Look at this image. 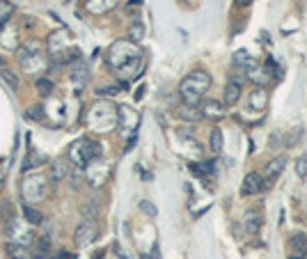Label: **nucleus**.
Listing matches in <instances>:
<instances>
[{
    "label": "nucleus",
    "instance_id": "f3484780",
    "mask_svg": "<svg viewBox=\"0 0 307 259\" xmlns=\"http://www.w3.org/2000/svg\"><path fill=\"white\" fill-rule=\"evenodd\" d=\"M85 7L92 12V14H105V12L117 7V0H87Z\"/></svg>",
    "mask_w": 307,
    "mask_h": 259
},
{
    "label": "nucleus",
    "instance_id": "7c9ffc66",
    "mask_svg": "<svg viewBox=\"0 0 307 259\" xmlns=\"http://www.w3.org/2000/svg\"><path fill=\"white\" fill-rule=\"evenodd\" d=\"M247 62H250V55H247L245 51H238L236 55H234V67H243V69H245Z\"/></svg>",
    "mask_w": 307,
    "mask_h": 259
},
{
    "label": "nucleus",
    "instance_id": "6e6552de",
    "mask_svg": "<svg viewBox=\"0 0 307 259\" xmlns=\"http://www.w3.org/2000/svg\"><path fill=\"white\" fill-rule=\"evenodd\" d=\"M137 124H140V115H137L133 108L128 106H122L117 112V129L122 131V135H135L137 131Z\"/></svg>",
    "mask_w": 307,
    "mask_h": 259
},
{
    "label": "nucleus",
    "instance_id": "f257e3e1",
    "mask_svg": "<svg viewBox=\"0 0 307 259\" xmlns=\"http://www.w3.org/2000/svg\"><path fill=\"white\" fill-rule=\"evenodd\" d=\"M108 65L122 80H135L145 71V53L131 39H119L108 48Z\"/></svg>",
    "mask_w": 307,
    "mask_h": 259
},
{
    "label": "nucleus",
    "instance_id": "b1692460",
    "mask_svg": "<svg viewBox=\"0 0 307 259\" xmlns=\"http://www.w3.org/2000/svg\"><path fill=\"white\" fill-rule=\"evenodd\" d=\"M46 158L44 156H37L35 152H27V158L25 161H23V170H32V167H37V165H41V163H44Z\"/></svg>",
    "mask_w": 307,
    "mask_h": 259
},
{
    "label": "nucleus",
    "instance_id": "423d86ee",
    "mask_svg": "<svg viewBox=\"0 0 307 259\" xmlns=\"http://www.w3.org/2000/svg\"><path fill=\"white\" fill-rule=\"evenodd\" d=\"M21 195L25 202L30 204H39L46 199L48 195V179L44 175H27L21 181Z\"/></svg>",
    "mask_w": 307,
    "mask_h": 259
},
{
    "label": "nucleus",
    "instance_id": "39448f33",
    "mask_svg": "<svg viewBox=\"0 0 307 259\" xmlns=\"http://www.w3.org/2000/svg\"><path fill=\"white\" fill-rule=\"evenodd\" d=\"M18 51V62L27 74H41L46 69L44 55H41V46L37 42H25L16 48Z\"/></svg>",
    "mask_w": 307,
    "mask_h": 259
},
{
    "label": "nucleus",
    "instance_id": "2f4dec72",
    "mask_svg": "<svg viewBox=\"0 0 307 259\" xmlns=\"http://www.w3.org/2000/svg\"><path fill=\"white\" fill-rule=\"evenodd\" d=\"M3 76H5V80H7V83L12 85L14 90L18 88V80H16V76H14V74H12V71H9V69H5V65H3Z\"/></svg>",
    "mask_w": 307,
    "mask_h": 259
},
{
    "label": "nucleus",
    "instance_id": "ddd939ff",
    "mask_svg": "<svg viewBox=\"0 0 307 259\" xmlns=\"http://www.w3.org/2000/svg\"><path fill=\"white\" fill-rule=\"evenodd\" d=\"M202 115L209 117V120H222L227 115V106L218 99H209V101H202Z\"/></svg>",
    "mask_w": 307,
    "mask_h": 259
},
{
    "label": "nucleus",
    "instance_id": "ea45409f",
    "mask_svg": "<svg viewBox=\"0 0 307 259\" xmlns=\"http://www.w3.org/2000/svg\"><path fill=\"white\" fill-rule=\"evenodd\" d=\"M142 259H151V257H149V254H142Z\"/></svg>",
    "mask_w": 307,
    "mask_h": 259
},
{
    "label": "nucleus",
    "instance_id": "393cba45",
    "mask_svg": "<svg viewBox=\"0 0 307 259\" xmlns=\"http://www.w3.org/2000/svg\"><path fill=\"white\" fill-rule=\"evenodd\" d=\"M69 172V167H67V163L60 158V161H55V165H53V172H50V179H55V181H60L64 175Z\"/></svg>",
    "mask_w": 307,
    "mask_h": 259
},
{
    "label": "nucleus",
    "instance_id": "1a4fd4ad",
    "mask_svg": "<svg viewBox=\"0 0 307 259\" xmlns=\"http://www.w3.org/2000/svg\"><path fill=\"white\" fill-rule=\"evenodd\" d=\"M96 234H99L96 220H92V218H85V220H82L80 225L76 227V232H73V241H76L78 248H85V245H90L92 241L96 239Z\"/></svg>",
    "mask_w": 307,
    "mask_h": 259
},
{
    "label": "nucleus",
    "instance_id": "0eeeda50",
    "mask_svg": "<svg viewBox=\"0 0 307 259\" xmlns=\"http://www.w3.org/2000/svg\"><path fill=\"white\" fill-rule=\"evenodd\" d=\"M7 236L9 243H18V245H30L35 241V229H32L30 222L25 220H12L7 225Z\"/></svg>",
    "mask_w": 307,
    "mask_h": 259
},
{
    "label": "nucleus",
    "instance_id": "72a5a7b5",
    "mask_svg": "<svg viewBox=\"0 0 307 259\" xmlns=\"http://www.w3.org/2000/svg\"><path fill=\"white\" fill-rule=\"evenodd\" d=\"M27 117H30V120H37V122H41V120H44V108H41V106H37V108H30V115H27Z\"/></svg>",
    "mask_w": 307,
    "mask_h": 259
},
{
    "label": "nucleus",
    "instance_id": "7ed1b4c3",
    "mask_svg": "<svg viewBox=\"0 0 307 259\" xmlns=\"http://www.w3.org/2000/svg\"><path fill=\"white\" fill-rule=\"evenodd\" d=\"M85 122L96 133H108V131H113L115 126H117V110H115L108 101H96L94 106L87 110Z\"/></svg>",
    "mask_w": 307,
    "mask_h": 259
},
{
    "label": "nucleus",
    "instance_id": "bb28decb",
    "mask_svg": "<svg viewBox=\"0 0 307 259\" xmlns=\"http://www.w3.org/2000/svg\"><path fill=\"white\" fill-rule=\"evenodd\" d=\"M179 117H181V120L197 122V120L202 117V112H197V108H188V106H183V108H179Z\"/></svg>",
    "mask_w": 307,
    "mask_h": 259
},
{
    "label": "nucleus",
    "instance_id": "2eb2a0df",
    "mask_svg": "<svg viewBox=\"0 0 307 259\" xmlns=\"http://www.w3.org/2000/svg\"><path fill=\"white\" fill-rule=\"evenodd\" d=\"M284 163H287V161H284V156H277V158H273V161L266 165V170H264V188H268V186L273 184L280 175H282Z\"/></svg>",
    "mask_w": 307,
    "mask_h": 259
},
{
    "label": "nucleus",
    "instance_id": "f8f14e48",
    "mask_svg": "<svg viewBox=\"0 0 307 259\" xmlns=\"http://www.w3.org/2000/svg\"><path fill=\"white\" fill-rule=\"evenodd\" d=\"M241 92H243V78L241 76H232L225 85V99L222 103L225 106H234V103L241 99Z\"/></svg>",
    "mask_w": 307,
    "mask_h": 259
},
{
    "label": "nucleus",
    "instance_id": "4be33fe9",
    "mask_svg": "<svg viewBox=\"0 0 307 259\" xmlns=\"http://www.w3.org/2000/svg\"><path fill=\"white\" fill-rule=\"evenodd\" d=\"M209 149L213 156H218L222 152V131L220 129H211V142H209Z\"/></svg>",
    "mask_w": 307,
    "mask_h": 259
},
{
    "label": "nucleus",
    "instance_id": "473e14b6",
    "mask_svg": "<svg viewBox=\"0 0 307 259\" xmlns=\"http://www.w3.org/2000/svg\"><path fill=\"white\" fill-rule=\"evenodd\" d=\"M140 209L147 213V216H151V218H154L156 213H158V211H156V207H154V204H151V202H147V199H145V202H140Z\"/></svg>",
    "mask_w": 307,
    "mask_h": 259
},
{
    "label": "nucleus",
    "instance_id": "cd10ccee",
    "mask_svg": "<svg viewBox=\"0 0 307 259\" xmlns=\"http://www.w3.org/2000/svg\"><path fill=\"white\" fill-rule=\"evenodd\" d=\"M142 37H145V25H142L140 21H135V23L131 25V33H128V39H131V42H140Z\"/></svg>",
    "mask_w": 307,
    "mask_h": 259
},
{
    "label": "nucleus",
    "instance_id": "5701e85b",
    "mask_svg": "<svg viewBox=\"0 0 307 259\" xmlns=\"http://www.w3.org/2000/svg\"><path fill=\"white\" fill-rule=\"evenodd\" d=\"M305 248H307V236L302 234V232L293 234V236H291V250H293V254L305 252Z\"/></svg>",
    "mask_w": 307,
    "mask_h": 259
},
{
    "label": "nucleus",
    "instance_id": "a211bd4d",
    "mask_svg": "<svg viewBox=\"0 0 307 259\" xmlns=\"http://www.w3.org/2000/svg\"><path fill=\"white\" fill-rule=\"evenodd\" d=\"M247 103H250L252 110H264L266 103H268V94H266V90L257 88L255 92H252L250 97H247Z\"/></svg>",
    "mask_w": 307,
    "mask_h": 259
},
{
    "label": "nucleus",
    "instance_id": "4c0bfd02",
    "mask_svg": "<svg viewBox=\"0 0 307 259\" xmlns=\"http://www.w3.org/2000/svg\"><path fill=\"white\" fill-rule=\"evenodd\" d=\"M3 184H5V177H3V172H0V190H3Z\"/></svg>",
    "mask_w": 307,
    "mask_h": 259
},
{
    "label": "nucleus",
    "instance_id": "aec40b11",
    "mask_svg": "<svg viewBox=\"0 0 307 259\" xmlns=\"http://www.w3.org/2000/svg\"><path fill=\"white\" fill-rule=\"evenodd\" d=\"M259 225H261V218L259 213H245V218H243V227H245L247 234H257L259 232Z\"/></svg>",
    "mask_w": 307,
    "mask_h": 259
},
{
    "label": "nucleus",
    "instance_id": "f704fd0d",
    "mask_svg": "<svg viewBox=\"0 0 307 259\" xmlns=\"http://www.w3.org/2000/svg\"><path fill=\"white\" fill-rule=\"evenodd\" d=\"M119 88H101L99 94H103V97H113V94H117Z\"/></svg>",
    "mask_w": 307,
    "mask_h": 259
},
{
    "label": "nucleus",
    "instance_id": "412c9836",
    "mask_svg": "<svg viewBox=\"0 0 307 259\" xmlns=\"http://www.w3.org/2000/svg\"><path fill=\"white\" fill-rule=\"evenodd\" d=\"M23 216H25V222H30L32 227H35V225H41V222H44V216H41V211H37V209L30 207V204H25V207H23Z\"/></svg>",
    "mask_w": 307,
    "mask_h": 259
},
{
    "label": "nucleus",
    "instance_id": "a19ab883",
    "mask_svg": "<svg viewBox=\"0 0 307 259\" xmlns=\"http://www.w3.org/2000/svg\"><path fill=\"white\" fill-rule=\"evenodd\" d=\"M291 259H300V257H298V254H291Z\"/></svg>",
    "mask_w": 307,
    "mask_h": 259
},
{
    "label": "nucleus",
    "instance_id": "58836bf2",
    "mask_svg": "<svg viewBox=\"0 0 307 259\" xmlns=\"http://www.w3.org/2000/svg\"><path fill=\"white\" fill-rule=\"evenodd\" d=\"M302 259H307V248H305V252H302Z\"/></svg>",
    "mask_w": 307,
    "mask_h": 259
},
{
    "label": "nucleus",
    "instance_id": "c756f323",
    "mask_svg": "<svg viewBox=\"0 0 307 259\" xmlns=\"http://www.w3.org/2000/svg\"><path fill=\"white\" fill-rule=\"evenodd\" d=\"M296 175L300 177V179H305V177H307V156H305V154L296 161Z\"/></svg>",
    "mask_w": 307,
    "mask_h": 259
},
{
    "label": "nucleus",
    "instance_id": "4468645a",
    "mask_svg": "<svg viewBox=\"0 0 307 259\" xmlns=\"http://www.w3.org/2000/svg\"><path fill=\"white\" fill-rule=\"evenodd\" d=\"M243 71H245V76H247V78H250L255 85H266V83H268V71H266L264 65H259V62L250 60Z\"/></svg>",
    "mask_w": 307,
    "mask_h": 259
},
{
    "label": "nucleus",
    "instance_id": "c85d7f7f",
    "mask_svg": "<svg viewBox=\"0 0 307 259\" xmlns=\"http://www.w3.org/2000/svg\"><path fill=\"white\" fill-rule=\"evenodd\" d=\"M37 90H39L44 97H50V94H53V83L46 78H37Z\"/></svg>",
    "mask_w": 307,
    "mask_h": 259
},
{
    "label": "nucleus",
    "instance_id": "f03ea898",
    "mask_svg": "<svg viewBox=\"0 0 307 259\" xmlns=\"http://www.w3.org/2000/svg\"><path fill=\"white\" fill-rule=\"evenodd\" d=\"M211 88V76L206 71H192L179 85V94L183 99V106L188 108H197L204 101V94Z\"/></svg>",
    "mask_w": 307,
    "mask_h": 259
},
{
    "label": "nucleus",
    "instance_id": "c9c22d12",
    "mask_svg": "<svg viewBox=\"0 0 307 259\" xmlns=\"http://www.w3.org/2000/svg\"><path fill=\"white\" fill-rule=\"evenodd\" d=\"M55 259H76V257H73L71 252H60V254H58V257H55Z\"/></svg>",
    "mask_w": 307,
    "mask_h": 259
},
{
    "label": "nucleus",
    "instance_id": "a878e982",
    "mask_svg": "<svg viewBox=\"0 0 307 259\" xmlns=\"http://www.w3.org/2000/svg\"><path fill=\"white\" fill-rule=\"evenodd\" d=\"M14 14V5L12 3H7V0H0V25L5 23V21H9Z\"/></svg>",
    "mask_w": 307,
    "mask_h": 259
},
{
    "label": "nucleus",
    "instance_id": "e433bc0d",
    "mask_svg": "<svg viewBox=\"0 0 307 259\" xmlns=\"http://www.w3.org/2000/svg\"><path fill=\"white\" fill-rule=\"evenodd\" d=\"M250 5V0H236V7H247Z\"/></svg>",
    "mask_w": 307,
    "mask_h": 259
},
{
    "label": "nucleus",
    "instance_id": "9d476101",
    "mask_svg": "<svg viewBox=\"0 0 307 259\" xmlns=\"http://www.w3.org/2000/svg\"><path fill=\"white\" fill-rule=\"evenodd\" d=\"M0 46L9 48V51H16L18 48V28L12 19L0 25Z\"/></svg>",
    "mask_w": 307,
    "mask_h": 259
},
{
    "label": "nucleus",
    "instance_id": "dca6fc26",
    "mask_svg": "<svg viewBox=\"0 0 307 259\" xmlns=\"http://www.w3.org/2000/svg\"><path fill=\"white\" fill-rule=\"evenodd\" d=\"M259 190H264V177L257 175V172L245 175V179H243V184H241V195H255V193H259Z\"/></svg>",
    "mask_w": 307,
    "mask_h": 259
},
{
    "label": "nucleus",
    "instance_id": "9b49d317",
    "mask_svg": "<svg viewBox=\"0 0 307 259\" xmlns=\"http://www.w3.org/2000/svg\"><path fill=\"white\" fill-rule=\"evenodd\" d=\"M69 78H71V83H73V88L76 90H80V88H85V83H87V78H90V67H87V62L85 60H73L71 62V69H69Z\"/></svg>",
    "mask_w": 307,
    "mask_h": 259
},
{
    "label": "nucleus",
    "instance_id": "6ab92c4d",
    "mask_svg": "<svg viewBox=\"0 0 307 259\" xmlns=\"http://www.w3.org/2000/svg\"><path fill=\"white\" fill-rule=\"evenodd\" d=\"M5 252H7L9 259H32L30 250L18 243H5Z\"/></svg>",
    "mask_w": 307,
    "mask_h": 259
},
{
    "label": "nucleus",
    "instance_id": "20e7f679",
    "mask_svg": "<svg viewBox=\"0 0 307 259\" xmlns=\"http://www.w3.org/2000/svg\"><path fill=\"white\" fill-rule=\"evenodd\" d=\"M99 156H101V147L96 142H92V140H87V138L76 140V142L69 147V158H71V163H73L76 170L87 167V163L94 161V158H99Z\"/></svg>",
    "mask_w": 307,
    "mask_h": 259
}]
</instances>
